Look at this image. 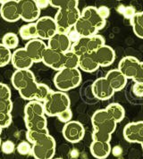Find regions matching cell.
<instances>
[{"label":"cell","mask_w":143,"mask_h":159,"mask_svg":"<svg viewBox=\"0 0 143 159\" xmlns=\"http://www.w3.org/2000/svg\"><path fill=\"white\" fill-rule=\"evenodd\" d=\"M12 92L10 88L7 84L0 82V100H6V99H11Z\"/></svg>","instance_id":"37"},{"label":"cell","mask_w":143,"mask_h":159,"mask_svg":"<svg viewBox=\"0 0 143 159\" xmlns=\"http://www.w3.org/2000/svg\"><path fill=\"white\" fill-rule=\"evenodd\" d=\"M134 82H143V62L141 63V65L139 67V70L134 76V78L132 79Z\"/></svg>","instance_id":"42"},{"label":"cell","mask_w":143,"mask_h":159,"mask_svg":"<svg viewBox=\"0 0 143 159\" xmlns=\"http://www.w3.org/2000/svg\"><path fill=\"white\" fill-rule=\"evenodd\" d=\"M2 44L5 45L9 49H16L19 45V38L13 32H7L2 39Z\"/></svg>","instance_id":"32"},{"label":"cell","mask_w":143,"mask_h":159,"mask_svg":"<svg viewBox=\"0 0 143 159\" xmlns=\"http://www.w3.org/2000/svg\"><path fill=\"white\" fill-rule=\"evenodd\" d=\"M117 1H121V0H117Z\"/></svg>","instance_id":"49"},{"label":"cell","mask_w":143,"mask_h":159,"mask_svg":"<svg viewBox=\"0 0 143 159\" xmlns=\"http://www.w3.org/2000/svg\"><path fill=\"white\" fill-rule=\"evenodd\" d=\"M62 133L66 141L75 144L83 139L85 136V128L81 123L72 120L69 123H64Z\"/></svg>","instance_id":"10"},{"label":"cell","mask_w":143,"mask_h":159,"mask_svg":"<svg viewBox=\"0 0 143 159\" xmlns=\"http://www.w3.org/2000/svg\"><path fill=\"white\" fill-rule=\"evenodd\" d=\"M27 140L32 146L31 155L35 159H53L56 154L57 143L48 130L26 132Z\"/></svg>","instance_id":"1"},{"label":"cell","mask_w":143,"mask_h":159,"mask_svg":"<svg viewBox=\"0 0 143 159\" xmlns=\"http://www.w3.org/2000/svg\"><path fill=\"white\" fill-rule=\"evenodd\" d=\"M38 38L42 40H48L58 32L57 22L55 18L50 16H42L35 22Z\"/></svg>","instance_id":"9"},{"label":"cell","mask_w":143,"mask_h":159,"mask_svg":"<svg viewBox=\"0 0 143 159\" xmlns=\"http://www.w3.org/2000/svg\"><path fill=\"white\" fill-rule=\"evenodd\" d=\"M0 15L2 18L8 22H15L21 19L18 0H8L1 4Z\"/></svg>","instance_id":"18"},{"label":"cell","mask_w":143,"mask_h":159,"mask_svg":"<svg viewBox=\"0 0 143 159\" xmlns=\"http://www.w3.org/2000/svg\"><path fill=\"white\" fill-rule=\"evenodd\" d=\"M2 128L0 127V135H1V133H2ZM1 145H2V142H1V138H0V148H1Z\"/></svg>","instance_id":"45"},{"label":"cell","mask_w":143,"mask_h":159,"mask_svg":"<svg viewBox=\"0 0 143 159\" xmlns=\"http://www.w3.org/2000/svg\"><path fill=\"white\" fill-rule=\"evenodd\" d=\"M24 48L34 63H40L42 62L43 56L45 51L48 48V45L42 39H35L29 40L25 45Z\"/></svg>","instance_id":"16"},{"label":"cell","mask_w":143,"mask_h":159,"mask_svg":"<svg viewBox=\"0 0 143 159\" xmlns=\"http://www.w3.org/2000/svg\"><path fill=\"white\" fill-rule=\"evenodd\" d=\"M82 76L80 69L63 68L57 71L54 77V85L60 91H69L79 87L81 83Z\"/></svg>","instance_id":"4"},{"label":"cell","mask_w":143,"mask_h":159,"mask_svg":"<svg viewBox=\"0 0 143 159\" xmlns=\"http://www.w3.org/2000/svg\"><path fill=\"white\" fill-rule=\"evenodd\" d=\"M36 3L38 5V7H39V9H45L48 7L50 6L49 0H36Z\"/></svg>","instance_id":"44"},{"label":"cell","mask_w":143,"mask_h":159,"mask_svg":"<svg viewBox=\"0 0 143 159\" xmlns=\"http://www.w3.org/2000/svg\"><path fill=\"white\" fill-rule=\"evenodd\" d=\"M19 35L22 39L28 40V41L31 39H39L35 22H30V23L22 25L19 30Z\"/></svg>","instance_id":"28"},{"label":"cell","mask_w":143,"mask_h":159,"mask_svg":"<svg viewBox=\"0 0 143 159\" xmlns=\"http://www.w3.org/2000/svg\"><path fill=\"white\" fill-rule=\"evenodd\" d=\"M7 1H8V0H0V4H3V3H5Z\"/></svg>","instance_id":"46"},{"label":"cell","mask_w":143,"mask_h":159,"mask_svg":"<svg viewBox=\"0 0 143 159\" xmlns=\"http://www.w3.org/2000/svg\"><path fill=\"white\" fill-rule=\"evenodd\" d=\"M98 11H99V15L105 20H107V18L109 17V15H110V10H109V8L107 7H105V6H101L100 7L98 8Z\"/></svg>","instance_id":"43"},{"label":"cell","mask_w":143,"mask_h":159,"mask_svg":"<svg viewBox=\"0 0 143 159\" xmlns=\"http://www.w3.org/2000/svg\"><path fill=\"white\" fill-rule=\"evenodd\" d=\"M21 19L23 22H36L40 17V9L36 0H18Z\"/></svg>","instance_id":"11"},{"label":"cell","mask_w":143,"mask_h":159,"mask_svg":"<svg viewBox=\"0 0 143 159\" xmlns=\"http://www.w3.org/2000/svg\"><path fill=\"white\" fill-rule=\"evenodd\" d=\"M12 55L13 53L11 52V49L0 43V67H5L11 62Z\"/></svg>","instance_id":"33"},{"label":"cell","mask_w":143,"mask_h":159,"mask_svg":"<svg viewBox=\"0 0 143 159\" xmlns=\"http://www.w3.org/2000/svg\"><path fill=\"white\" fill-rule=\"evenodd\" d=\"M50 7L57 9H72L77 8L79 0H49Z\"/></svg>","instance_id":"31"},{"label":"cell","mask_w":143,"mask_h":159,"mask_svg":"<svg viewBox=\"0 0 143 159\" xmlns=\"http://www.w3.org/2000/svg\"><path fill=\"white\" fill-rule=\"evenodd\" d=\"M111 145L110 142H102V141H96L92 140L90 150L95 158L106 159L111 154Z\"/></svg>","instance_id":"25"},{"label":"cell","mask_w":143,"mask_h":159,"mask_svg":"<svg viewBox=\"0 0 143 159\" xmlns=\"http://www.w3.org/2000/svg\"><path fill=\"white\" fill-rule=\"evenodd\" d=\"M81 16L87 19L89 22H91L98 30L104 29L107 24V20H105L99 15L98 8L92 6L83 8V10L81 11Z\"/></svg>","instance_id":"21"},{"label":"cell","mask_w":143,"mask_h":159,"mask_svg":"<svg viewBox=\"0 0 143 159\" xmlns=\"http://www.w3.org/2000/svg\"><path fill=\"white\" fill-rule=\"evenodd\" d=\"M132 93L138 98H143V82H134L132 85Z\"/></svg>","instance_id":"41"},{"label":"cell","mask_w":143,"mask_h":159,"mask_svg":"<svg viewBox=\"0 0 143 159\" xmlns=\"http://www.w3.org/2000/svg\"><path fill=\"white\" fill-rule=\"evenodd\" d=\"M11 63L16 70L30 69V67L34 64L33 60L30 57L24 48H17L14 51L12 55Z\"/></svg>","instance_id":"19"},{"label":"cell","mask_w":143,"mask_h":159,"mask_svg":"<svg viewBox=\"0 0 143 159\" xmlns=\"http://www.w3.org/2000/svg\"><path fill=\"white\" fill-rule=\"evenodd\" d=\"M14 149H15L14 143L11 140H6L1 145V150L4 154H7V155L12 154V153H14Z\"/></svg>","instance_id":"40"},{"label":"cell","mask_w":143,"mask_h":159,"mask_svg":"<svg viewBox=\"0 0 143 159\" xmlns=\"http://www.w3.org/2000/svg\"><path fill=\"white\" fill-rule=\"evenodd\" d=\"M17 151L20 155L22 156H27L31 154V149H32V146L29 142V141H22L21 143H19L17 148H16Z\"/></svg>","instance_id":"35"},{"label":"cell","mask_w":143,"mask_h":159,"mask_svg":"<svg viewBox=\"0 0 143 159\" xmlns=\"http://www.w3.org/2000/svg\"><path fill=\"white\" fill-rule=\"evenodd\" d=\"M96 58L101 67H107L113 65L115 60V52L114 48L108 45H104L95 52Z\"/></svg>","instance_id":"22"},{"label":"cell","mask_w":143,"mask_h":159,"mask_svg":"<svg viewBox=\"0 0 143 159\" xmlns=\"http://www.w3.org/2000/svg\"><path fill=\"white\" fill-rule=\"evenodd\" d=\"M104 45H106L104 37L99 34L91 37H81L75 42L72 43L71 50L75 52L81 57L85 54L95 53Z\"/></svg>","instance_id":"7"},{"label":"cell","mask_w":143,"mask_h":159,"mask_svg":"<svg viewBox=\"0 0 143 159\" xmlns=\"http://www.w3.org/2000/svg\"><path fill=\"white\" fill-rule=\"evenodd\" d=\"M53 159H63V158H53Z\"/></svg>","instance_id":"48"},{"label":"cell","mask_w":143,"mask_h":159,"mask_svg":"<svg viewBox=\"0 0 143 159\" xmlns=\"http://www.w3.org/2000/svg\"><path fill=\"white\" fill-rule=\"evenodd\" d=\"M106 110L116 123L122 122L125 117V110L119 103H111L106 107Z\"/></svg>","instance_id":"27"},{"label":"cell","mask_w":143,"mask_h":159,"mask_svg":"<svg viewBox=\"0 0 143 159\" xmlns=\"http://www.w3.org/2000/svg\"><path fill=\"white\" fill-rule=\"evenodd\" d=\"M141 61L135 57L127 56L120 60L118 64V70L126 76L128 80H132L136 75L141 65Z\"/></svg>","instance_id":"15"},{"label":"cell","mask_w":143,"mask_h":159,"mask_svg":"<svg viewBox=\"0 0 143 159\" xmlns=\"http://www.w3.org/2000/svg\"><path fill=\"white\" fill-rule=\"evenodd\" d=\"M91 124L93 127L92 140L110 142L112 134L116 130L117 123L109 116L105 109L96 111L91 116Z\"/></svg>","instance_id":"2"},{"label":"cell","mask_w":143,"mask_h":159,"mask_svg":"<svg viewBox=\"0 0 143 159\" xmlns=\"http://www.w3.org/2000/svg\"><path fill=\"white\" fill-rule=\"evenodd\" d=\"M131 24L134 34L139 39H143V11L136 13L131 20Z\"/></svg>","instance_id":"29"},{"label":"cell","mask_w":143,"mask_h":159,"mask_svg":"<svg viewBox=\"0 0 143 159\" xmlns=\"http://www.w3.org/2000/svg\"><path fill=\"white\" fill-rule=\"evenodd\" d=\"M46 116L54 117L66 109L70 108L71 99L69 96L64 91H54L51 90L49 95L43 102Z\"/></svg>","instance_id":"5"},{"label":"cell","mask_w":143,"mask_h":159,"mask_svg":"<svg viewBox=\"0 0 143 159\" xmlns=\"http://www.w3.org/2000/svg\"><path fill=\"white\" fill-rule=\"evenodd\" d=\"M34 81H36L35 75L30 69L16 70L11 77L12 85L18 91L28 87L30 84H31Z\"/></svg>","instance_id":"13"},{"label":"cell","mask_w":143,"mask_h":159,"mask_svg":"<svg viewBox=\"0 0 143 159\" xmlns=\"http://www.w3.org/2000/svg\"><path fill=\"white\" fill-rule=\"evenodd\" d=\"M64 54L48 48L44 53L42 63L53 70L60 71L64 68Z\"/></svg>","instance_id":"20"},{"label":"cell","mask_w":143,"mask_h":159,"mask_svg":"<svg viewBox=\"0 0 143 159\" xmlns=\"http://www.w3.org/2000/svg\"><path fill=\"white\" fill-rule=\"evenodd\" d=\"M91 91L93 96L99 100H108L115 93L114 89L111 87L106 77L96 80L92 83Z\"/></svg>","instance_id":"12"},{"label":"cell","mask_w":143,"mask_h":159,"mask_svg":"<svg viewBox=\"0 0 143 159\" xmlns=\"http://www.w3.org/2000/svg\"><path fill=\"white\" fill-rule=\"evenodd\" d=\"M73 30L80 37H91L97 34L99 31L90 22H89L84 17L81 16L74 25Z\"/></svg>","instance_id":"26"},{"label":"cell","mask_w":143,"mask_h":159,"mask_svg":"<svg viewBox=\"0 0 143 159\" xmlns=\"http://www.w3.org/2000/svg\"><path fill=\"white\" fill-rule=\"evenodd\" d=\"M118 12L121 14L122 15H123V17L125 19H128V20H131V18L135 15L137 13L135 10V8L132 7H123L121 6L118 8Z\"/></svg>","instance_id":"34"},{"label":"cell","mask_w":143,"mask_h":159,"mask_svg":"<svg viewBox=\"0 0 143 159\" xmlns=\"http://www.w3.org/2000/svg\"><path fill=\"white\" fill-rule=\"evenodd\" d=\"M122 133L125 140L128 142L141 144L143 142V121L126 124Z\"/></svg>","instance_id":"14"},{"label":"cell","mask_w":143,"mask_h":159,"mask_svg":"<svg viewBox=\"0 0 143 159\" xmlns=\"http://www.w3.org/2000/svg\"><path fill=\"white\" fill-rule=\"evenodd\" d=\"M14 104L11 99L0 100V114L2 113H12Z\"/></svg>","instance_id":"38"},{"label":"cell","mask_w":143,"mask_h":159,"mask_svg":"<svg viewBox=\"0 0 143 159\" xmlns=\"http://www.w3.org/2000/svg\"><path fill=\"white\" fill-rule=\"evenodd\" d=\"M24 123L27 130H48V121L43 102L29 101L24 107Z\"/></svg>","instance_id":"3"},{"label":"cell","mask_w":143,"mask_h":159,"mask_svg":"<svg viewBox=\"0 0 143 159\" xmlns=\"http://www.w3.org/2000/svg\"><path fill=\"white\" fill-rule=\"evenodd\" d=\"M141 147H142V148H143V142H142V143H141Z\"/></svg>","instance_id":"47"},{"label":"cell","mask_w":143,"mask_h":159,"mask_svg":"<svg viewBox=\"0 0 143 159\" xmlns=\"http://www.w3.org/2000/svg\"><path fill=\"white\" fill-rule=\"evenodd\" d=\"M13 117L10 113H2L0 114V127L2 129L7 128L11 125Z\"/></svg>","instance_id":"36"},{"label":"cell","mask_w":143,"mask_h":159,"mask_svg":"<svg viewBox=\"0 0 143 159\" xmlns=\"http://www.w3.org/2000/svg\"><path fill=\"white\" fill-rule=\"evenodd\" d=\"M99 64L96 58L95 53L85 54L80 57L79 69L82 72L92 73L99 68Z\"/></svg>","instance_id":"24"},{"label":"cell","mask_w":143,"mask_h":159,"mask_svg":"<svg viewBox=\"0 0 143 159\" xmlns=\"http://www.w3.org/2000/svg\"><path fill=\"white\" fill-rule=\"evenodd\" d=\"M105 77L108 80L111 87L114 89L115 92L122 90L127 85V82H128V79L126 78V76L123 75L118 69L110 70Z\"/></svg>","instance_id":"23"},{"label":"cell","mask_w":143,"mask_h":159,"mask_svg":"<svg viewBox=\"0 0 143 159\" xmlns=\"http://www.w3.org/2000/svg\"><path fill=\"white\" fill-rule=\"evenodd\" d=\"M57 117L61 123H69L72 119V111L71 108L66 109V110L63 111L62 113H60Z\"/></svg>","instance_id":"39"},{"label":"cell","mask_w":143,"mask_h":159,"mask_svg":"<svg viewBox=\"0 0 143 159\" xmlns=\"http://www.w3.org/2000/svg\"><path fill=\"white\" fill-rule=\"evenodd\" d=\"M21 98L27 101L44 102L51 92L48 85L43 83H38L37 80L18 91Z\"/></svg>","instance_id":"8"},{"label":"cell","mask_w":143,"mask_h":159,"mask_svg":"<svg viewBox=\"0 0 143 159\" xmlns=\"http://www.w3.org/2000/svg\"><path fill=\"white\" fill-rule=\"evenodd\" d=\"M80 56L72 50H69L64 54V68L79 69Z\"/></svg>","instance_id":"30"},{"label":"cell","mask_w":143,"mask_h":159,"mask_svg":"<svg viewBox=\"0 0 143 159\" xmlns=\"http://www.w3.org/2000/svg\"><path fill=\"white\" fill-rule=\"evenodd\" d=\"M81 16V10L77 8L72 9H58L55 15L58 32L69 33L74 28L75 23Z\"/></svg>","instance_id":"6"},{"label":"cell","mask_w":143,"mask_h":159,"mask_svg":"<svg viewBox=\"0 0 143 159\" xmlns=\"http://www.w3.org/2000/svg\"><path fill=\"white\" fill-rule=\"evenodd\" d=\"M47 45L50 49L60 53H65L67 51L71 50L72 42L67 33L57 32L48 40Z\"/></svg>","instance_id":"17"}]
</instances>
